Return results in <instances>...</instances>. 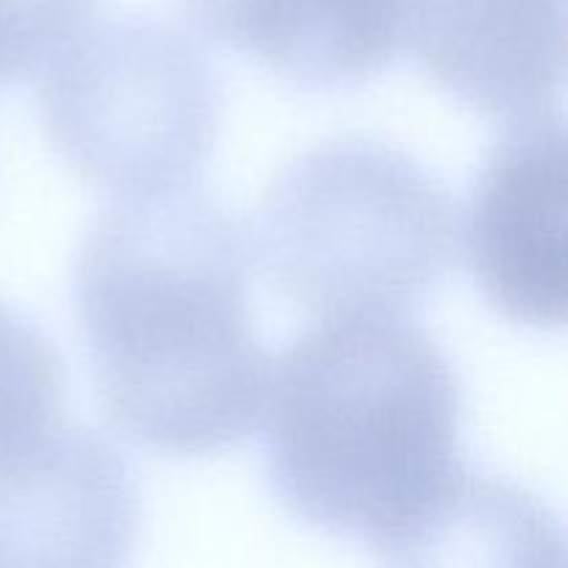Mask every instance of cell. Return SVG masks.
<instances>
[{
	"mask_svg": "<svg viewBox=\"0 0 568 568\" xmlns=\"http://www.w3.org/2000/svg\"><path fill=\"white\" fill-rule=\"evenodd\" d=\"M564 111L508 122L483 164L464 216V253L483 297L516 325H566Z\"/></svg>",
	"mask_w": 568,
	"mask_h": 568,
	"instance_id": "5b68a950",
	"label": "cell"
},
{
	"mask_svg": "<svg viewBox=\"0 0 568 568\" xmlns=\"http://www.w3.org/2000/svg\"><path fill=\"white\" fill-rule=\"evenodd\" d=\"M37 103L64 164L131 197L197 183L220 131L222 83L175 22L92 14L39 67Z\"/></svg>",
	"mask_w": 568,
	"mask_h": 568,
	"instance_id": "277c9868",
	"label": "cell"
},
{
	"mask_svg": "<svg viewBox=\"0 0 568 568\" xmlns=\"http://www.w3.org/2000/svg\"><path fill=\"white\" fill-rule=\"evenodd\" d=\"M200 31L303 89H347L403 50L397 0H181Z\"/></svg>",
	"mask_w": 568,
	"mask_h": 568,
	"instance_id": "ba28073f",
	"label": "cell"
},
{
	"mask_svg": "<svg viewBox=\"0 0 568 568\" xmlns=\"http://www.w3.org/2000/svg\"><path fill=\"white\" fill-rule=\"evenodd\" d=\"M64 372L33 322L0 303V447L59 419Z\"/></svg>",
	"mask_w": 568,
	"mask_h": 568,
	"instance_id": "9c48e42d",
	"label": "cell"
},
{
	"mask_svg": "<svg viewBox=\"0 0 568 568\" xmlns=\"http://www.w3.org/2000/svg\"><path fill=\"white\" fill-rule=\"evenodd\" d=\"M250 236L275 292L322 320L408 314L449 272L458 209L410 153L338 136L275 178Z\"/></svg>",
	"mask_w": 568,
	"mask_h": 568,
	"instance_id": "3957f363",
	"label": "cell"
},
{
	"mask_svg": "<svg viewBox=\"0 0 568 568\" xmlns=\"http://www.w3.org/2000/svg\"><path fill=\"white\" fill-rule=\"evenodd\" d=\"M464 392L405 314L327 316L272 361L264 466L292 519L386 564H560L541 499L460 453Z\"/></svg>",
	"mask_w": 568,
	"mask_h": 568,
	"instance_id": "6da1fadb",
	"label": "cell"
},
{
	"mask_svg": "<svg viewBox=\"0 0 568 568\" xmlns=\"http://www.w3.org/2000/svg\"><path fill=\"white\" fill-rule=\"evenodd\" d=\"M250 244L197 186L116 197L72 277L100 408L166 458L239 447L261 425L272 358L247 308Z\"/></svg>",
	"mask_w": 568,
	"mask_h": 568,
	"instance_id": "7a4b0ae2",
	"label": "cell"
},
{
	"mask_svg": "<svg viewBox=\"0 0 568 568\" xmlns=\"http://www.w3.org/2000/svg\"><path fill=\"white\" fill-rule=\"evenodd\" d=\"M399 37L455 100L514 122L566 87V0H397Z\"/></svg>",
	"mask_w": 568,
	"mask_h": 568,
	"instance_id": "52a82bcc",
	"label": "cell"
},
{
	"mask_svg": "<svg viewBox=\"0 0 568 568\" xmlns=\"http://www.w3.org/2000/svg\"><path fill=\"white\" fill-rule=\"evenodd\" d=\"M142 499L114 444L53 419L0 447V566H120Z\"/></svg>",
	"mask_w": 568,
	"mask_h": 568,
	"instance_id": "8992f818",
	"label": "cell"
},
{
	"mask_svg": "<svg viewBox=\"0 0 568 568\" xmlns=\"http://www.w3.org/2000/svg\"><path fill=\"white\" fill-rule=\"evenodd\" d=\"M98 0H0V87L33 75L94 14Z\"/></svg>",
	"mask_w": 568,
	"mask_h": 568,
	"instance_id": "30bf717a",
	"label": "cell"
}]
</instances>
